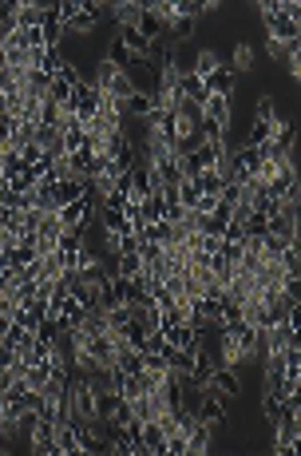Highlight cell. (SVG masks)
Wrapping results in <instances>:
<instances>
[{
	"label": "cell",
	"instance_id": "cell-16",
	"mask_svg": "<svg viewBox=\"0 0 301 456\" xmlns=\"http://www.w3.org/2000/svg\"><path fill=\"white\" fill-rule=\"evenodd\" d=\"M206 119L230 127V95H211V100H206Z\"/></svg>",
	"mask_w": 301,
	"mask_h": 456
},
{
	"label": "cell",
	"instance_id": "cell-17",
	"mask_svg": "<svg viewBox=\"0 0 301 456\" xmlns=\"http://www.w3.org/2000/svg\"><path fill=\"white\" fill-rule=\"evenodd\" d=\"M234 80H238V76H234V68H218L211 80H206V88H211V95H230Z\"/></svg>",
	"mask_w": 301,
	"mask_h": 456
},
{
	"label": "cell",
	"instance_id": "cell-3",
	"mask_svg": "<svg viewBox=\"0 0 301 456\" xmlns=\"http://www.w3.org/2000/svg\"><path fill=\"white\" fill-rule=\"evenodd\" d=\"M222 401H226V397H222L218 389L206 385V397H202V405H199V421H206V425L218 428L222 421H226V405H222Z\"/></svg>",
	"mask_w": 301,
	"mask_h": 456
},
{
	"label": "cell",
	"instance_id": "cell-2",
	"mask_svg": "<svg viewBox=\"0 0 301 456\" xmlns=\"http://www.w3.org/2000/svg\"><path fill=\"white\" fill-rule=\"evenodd\" d=\"M100 226H103V234H107L111 242H119L123 234H135V230H131L127 211H119V206H103V211H100Z\"/></svg>",
	"mask_w": 301,
	"mask_h": 456
},
{
	"label": "cell",
	"instance_id": "cell-21",
	"mask_svg": "<svg viewBox=\"0 0 301 456\" xmlns=\"http://www.w3.org/2000/svg\"><path fill=\"white\" fill-rule=\"evenodd\" d=\"M179 203L187 206V211H199L202 191H199V182H194V179H182V182H179Z\"/></svg>",
	"mask_w": 301,
	"mask_h": 456
},
{
	"label": "cell",
	"instance_id": "cell-28",
	"mask_svg": "<svg viewBox=\"0 0 301 456\" xmlns=\"http://www.w3.org/2000/svg\"><path fill=\"white\" fill-rule=\"evenodd\" d=\"M222 64H218V56H214V52H202L199 56V64H194V76H202V80H211L214 71H218Z\"/></svg>",
	"mask_w": 301,
	"mask_h": 456
},
{
	"label": "cell",
	"instance_id": "cell-11",
	"mask_svg": "<svg viewBox=\"0 0 301 456\" xmlns=\"http://www.w3.org/2000/svg\"><path fill=\"white\" fill-rule=\"evenodd\" d=\"M199 334L202 329H194L191 322H182V325H175V329H167V341L179 345V349H199Z\"/></svg>",
	"mask_w": 301,
	"mask_h": 456
},
{
	"label": "cell",
	"instance_id": "cell-9",
	"mask_svg": "<svg viewBox=\"0 0 301 456\" xmlns=\"http://www.w3.org/2000/svg\"><path fill=\"white\" fill-rule=\"evenodd\" d=\"M182 95L191 103H202L206 107V100H211V88H206V80L202 76H194V71H182Z\"/></svg>",
	"mask_w": 301,
	"mask_h": 456
},
{
	"label": "cell",
	"instance_id": "cell-33",
	"mask_svg": "<svg viewBox=\"0 0 301 456\" xmlns=\"http://www.w3.org/2000/svg\"><path fill=\"white\" fill-rule=\"evenodd\" d=\"M254 64V52L246 48V44H238V52H234V71H242V68H250Z\"/></svg>",
	"mask_w": 301,
	"mask_h": 456
},
{
	"label": "cell",
	"instance_id": "cell-22",
	"mask_svg": "<svg viewBox=\"0 0 301 456\" xmlns=\"http://www.w3.org/2000/svg\"><path fill=\"white\" fill-rule=\"evenodd\" d=\"M48 95H52L56 103H60V107H68L71 95H76V83H68L64 76H56V80H52V91H48Z\"/></svg>",
	"mask_w": 301,
	"mask_h": 456
},
{
	"label": "cell",
	"instance_id": "cell-1",
	"mask_svg": "<svg viewBox=\"0 0 301 456\" xmlns=\"http://www.w3.org/2000/svg\"><path fill=\"white\" fill-rule=\"evenodd\" d=\"M266 187H270L273 199H297V194H301V179H297V167H293V159L273 163V171L266 175Z\"/></svg>",
	"mask_w": 301,
	"mask_h": 456
},
{
	"label": "cell",
	"instance_id": "cell-37",
	"mask_svg": "<svg viewBox=\"0 0 301 456\" xmlns=\"http://www.w3.org/2000/svg\"><path fill=\"white\" fill-rule=\"evenodd\" d=\"M290 329H293V334H301V302L290 305Z\"/></svg>",
	"mask_w": 301,
	"mask_h": 456
},
{
	"label": "cell",
	"instance_id": "cell-19",
	"mask_svg": "<svg viewBox=\"0 0 301 456\" xmlns=\"http://www.w3.org/2000/svg\"><path fill=\"white\" fill-rule=\"evenodd\" d=\"M211 436H214V425H206V421H199L191 433V456H202L206 448H211Z\"/></svg>",
	"mask_w": 301,
	"mask_h": 456
},
{
	"label": "cell",
	"instance_id": "cell-15",
	"mask_svg": "<svg viewBox=\"0 0 301 456\" xmlns=\"http://www.w3.org/2000/svg\"><path fill=\"white\" fill-rule=\"evenodd\" d=\"M278 127H281L278 119H254V131H250V143H246V147H266V143L278 135Z\"/></svg>",
	"mask_w": 301,
	"mask_h": 456
},
{
	"label": "cell",
	"instance_id": "cell-26",
	"mask_svg": "<svg viewBox=\"0 0 301 456\" xmlns=\"http://www.w3.org/2000/svg\"><path fill=\"white\" fill-rule=\"evenodd\" d=\"M290 250V238H278V234H266V262H281V254Z\"/></svg>",
	"mask_w": 301,
	"mask_h": 456
},
{
	"label": "cell",
	"instance_id": "cell-10",
	"mask_svg": "<svg viewBox=\"0 0 301 456\" xmlns=\"http://www.w3.org/2000/svg\"><path fill=\"white\" fill-rule=\"evenodd\" d=\"M194 182H199V191L206 194V199H222V191H226V179H222L218 167H206Z\"/></svg>",
	"mask_w": 301,
	"mask_h": 456
},
{
	"label": "cell",
	"instance_id": "cell-12",
	"mask_svg": "<svg viewBox=\"0 0 301 456\" xmlns=\"http://www.w3.org/2000/svg\"><path fill=\"white\" fill-rule=\"evenodd\" d=\"M159 103H155V91H135L127 103H123V112L131 115H139V119H150V112H155Z\"/></svg>",
	"mask_w": 301,
	"mask_h": 456
},
{
	"label": "cell",
	"instance_id": "cell-4",
	"mask_svg": "<svg viewBox=\"0 0 301 456\" xmlns=\"http://www.w3.org/2000/svg\"><path fill=\"white\" fill-rule=\"evenodd\" d=\"M143 456H167V428H163V421H143Z\"/></svg>",
	"mask_w": 301,
	"mask_h": 456
},
{
	"label": "cell",
	"instance_id": "cell-5",
	"mask_svg": "<svg viewBox=\"0 0 301 456\" xmlns=\"http://www.w3.org/2000/svg\"><path fill=\"white\" fill-rule=\"evenodd\" d=\"M24 171H28V163H24V155H20V151H12V147H0V187H8V182H16Z\"/></svg>",
	"mask_w": 301,
	"mask_h": 456
},
{
	"label": "cell",
	"instance_id": "cell-14",
	"mask_svg": "<svg viewBox=\"0 0 301 456\" xmlns=\"http://www.w3.org/2000/svg\"><path fill=\"white\" fill-rule=\"evenodd\" d=\"M107 60L115 64V68H123V71H127V68H135V64H143L139 56H135V52H131L123 40H111V48H107Z\"/></svg>",
	"mask_w": 301,
	"mask_h": 456
},
{
	"label": "cell",
	"instance_id": "cell-35",
	"mask_svg": "<svg viewBox=\"0 0 301 456\" xmlns=\"http://www.w3.org/2000/svg\"><path fill=\"white\" fill-rule=\"evenodd\" d=\"M281 12H285V16L301 28V0H281Z\"/></svg>",
	"mask_w": 301,
	"mask_h": 456
},
{
	"label": "cell",
	"instance_id": "cell-7",
	"mask_svg": "<svg viewBox=\"0 0 301 456\" xmlns=\"http://www.w3.org/2000/svg\"><path fill=\"white\" fill-rule=\"evenodd\" d=\"M56 445H60V456H83L80 433H76L71 421H60V425H56Z\"/></svg>",
	"mask_w": 301,
	"mask_h": 456
},
{
	"label": "cell",
	"instance_id": "cell-38",
	"mask_svg": "<svg viewBox=\"0 0 301 456\" xmlns=\"http://www.w3.org/2000/svg\"><path fill=\"white\" fill-rule=\"evenodd\" d=\"M290 68H293V76L301 80V52H297V56H290Z\"/></svg>",
	"mask_w": 301,
	"mask_h": 456
},
{
	"label": "cell",
	"instance_id": "cell-20",
	"mask_svg": "<svg viewBox=\"0 0 301 456\" xmlns=\"http://www.w3.org/2000/svg\"><path fill=\"white\" fill-rule=\"evenodd\" d=\"M143 270H147L143 254H119V270H115V278H139Z\"/></svg>",
	"mask_w": 301,
	"mask_h": 456
},
{
	"label": "cell",
	"instance_id": "cell-31",
	"mask_svg": "<svg viewBox=\"0 0 301 456\" xmlns=\"http://www.w3.org/2000/svg\"><path fill=\"white\" fill-rule=\"evenodd\" d=\"M226 242H246L250 238V230H246V223H238V218H230V226H226V234H222Z\"/></svg>",
	"mask_w": 301,
	"mask_h": 456
},
{
	"label": "cell",
	"instance_id": "cell-32",
	"mask_svg": "<svg viewBox=\"0 0 301 456\" xmlns=\"http://www.w3.org/2000/svg\"><path fill=\"white\" fill-rule=\"evenodd\" d=\"M281 266H285L290 274H301V250L297 246H290V250L281 254Z\"/></svg>",
	"mask_w": 301,
	"mask_h": 456
},
{
	"label": "cell",
	"instance_id": "cell-25",
	"mask_svg": "<svg viewBox=\"0 0 301 456\" xmlns=\"http://www.w3.org/2000/svg\"><path fill=\"white\" fill-rule=\"evenodd\" d=\"M163 194H147V199H143V218H147V226L150 223H163Z\"/></svg>",
	"mask_w": 301,
	"mask_h": 456
},
{
	"label": "cell",
	"instance_id": "cell-13",
	"mask_svg": "<svg viewBox=\"0 0 301 456\" xmlns=\"http://www.w3.org/2000/svg\"><path fill=\"white\" fill-rule=\"evenodd\" d=\"M261 409H266V416H270V425H273V428H278L281 421H290V413H293V409L285 405L281 397H273V393H266V397H261Z\"/></svg>",
	"mask_w": 301,
	"mask_h": 456
},
{
	"label": "cell",
	"instance_id": "cell-6",
	"mask_svg": "<svg viewBox=\"0 0 301 456\" xmlns=\"http://www.w3.org/2000/svg\"><path fill=\"white\" fill-rule=\"evenodd\" d=\"M135 91H139V83L131 80V71H115V76H111V83L107 88H103V95H111V100H119V103H127L131 95H135Z\"/></svg>",
	"mask_w": 301,
	"mask_h": 456
},
{
	"label": "cell",
	"instance_id": "cell-24",
	"mask_svg": "<svg viewBox=\"0 0 301 456\" xmlns=\"http://www.w3.org/2000/svg\"><path fill=\"white\" fill-rule=\"evenodd\" d=\"M60 123H64V107L48 95L44 100V112H40V127H60Z\"/></svg>",
	"mask_w": 301,
	"mask_h": 456
},
{
	"label": "cell",
	"instance_id": "cell-29",
	"mask_svg": "<svg viewBox=\"0 0 301 456\" xmlns=\"http://www.w3.org/2000/svg\"><path fill=\"white\" fill-rule=\"evenodd\" d=\"M143 262H147V266H159L163 262V258H167V246H163V242H143Z\"/></svg>",
	"mask_w": 301,
	"mask_h": 456
},
{
	"label": "cell",
	"instance_id": "cell-18",
	"mask_svg": "<svg viewBox=\"0 0 301 456\" xmlns=\"http://www.w3.org/2000/svg\"><path fill=\"white\" fill-rule=\"evenodd\" d=\"M218 337H222V365H238V361H246V353H242L238 337L226 334V329H218Z\"/></svg>",
	"mask_w": 301,
	"mask_h": 456
},
{
	"label": "cell",
	"instance_id": "cell-36",
	"mask_svg": "<svg viewBox=\"0 0 301 456\" xmlns=\"http://www.w3.org/2000/svg\"><path fill=\"white\" fill-rule=\"evenodd\" d=\"M258 119H273V100H270V95L258 100Z\"/></svg>",
	"mask_w": 301,
	"mask_h": 456
},
{
	"label": "cell",
	"instance_id": "cell-23",
	"mask_svg": "<svg viewBox=\"0 0 301 456\" xmlns=\"http://www.w3.org/2000/svg\"><path fill=\"white\" fill-rule=\"evenodd\" d=\"M194 36V16H182V12H175L171 21V40H191Z\"/></svg>",
	"mask_w": 301,
	"mask_h": 456
},
{
	"label": "cell",
	"instance_id": "cell-30",
	"mask_svg": "<svg viewBox=\"0 0 301 456\" xmlns=\"http://www.w3.org/2000/svg\"><path fill=\"white\" fill-rule=\"evenodd\" d=\"M143 250V238L139 234H123L119 242H115V254H139Z\"/></svg>",
	"mask_w": 301,
	"mask_h": 456
},
{
	"label": "cell",
	"instance_id": "cell-8",
	"mask_svg": "<svg viewBox=\"0 0 301 456\" xmlns=\"http://www.w3.org/2000/svg\"><path fill=\"white\" fill-rule=\"evenodd\" d=\"M211 389H218L222 397H234V393H242V385H238V377H234V365H218L214 369V377L206 381Z\"/></svg>",
	"mask_w": 301,
	"mask_h": 456
},
{
	"label": "cell",
	"instance_id": "cell-27",
	"mask_svg": "<svg viewBox=\"0 0 301 456\" xmlns=\"http://www.w3.org/2000/svg\"><path fill=\"white\" fill-rule=\"evenodd\" d=\"M281 298L290 305L301 302V274H285V282H281Z\"/></svg>",
	"mask_w": 301,
	"mask_h": 456
},
{
	"label": "cell",
	"instance_id": "cell-34",
	"mask_svg": "<svg viewBox=\"0 0 301 456\" xmlns=\"http://www.w3.org/2000/svg\"><path fill=\"white\" fill-rule=\"evenodd\" d=\"M222 246H226L222 234H202V250H206V254H222Z\"/></svg>",
	"mask_w": 301,
	"mask_h": 456
}]
</instances>
